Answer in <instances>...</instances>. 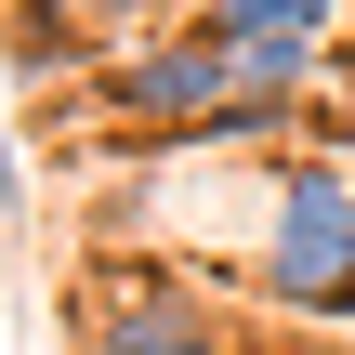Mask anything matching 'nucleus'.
<instances>
[{
	"mask_svg": "<svg viewBox=\"0 0 355 355\" xmlns=\"http://www.w3.org/2000/svg\"><path fill=\"white\" fill-rule=\"evenodd\" d=\"M26 211V158H13V119H0V224Z\"/></svg>",
	"mask_w": 355,
	"mask_h": 355,
	"instance_id": "6",
	"label": "nucleus"
},
{
	"mask_svg": "<svg viewBox=\"0 0 355 355\" xmlns=\"http://www.w3.org/2000/svg\"><path fill=\"white\" fill-rule=\"evenodd\" d=\"M79 119H105V132H224L237 119V66L198 26H158V40H132V53H105L79 79Z\"/></svg>",
	"mask_w": 355,
	"mask_h": 355,
	"instance_id": "2",
	"label": "nucleus"
},
{
	"mask_svg": "<svg viewBox=\"0 0 355 355\" xmlns=\"http://www.w3.org/2000/svg\"><path fill=\"white\" fill-rule=\"evenodd\" d=\"M184 26L237 66V92H303L355 53V0H198Z\"/></svg>",
	"mask_w": 355,
	"mask_h": 355,
	"instance_id": "4",
	"label": "nucleus"
},
{
	"mask_svg": "<svg viewBox=\"0 0 355 355\" xmlns=\"http://www.w3.org/2000/svg\"><path fill=\"white\" fill-rule=\"evenodd\" d=\"M92 355H343V343H329V329H303V316L250 329V316H224L211 290H171V277H145V290H105Z\"/></svg>",
	"mask_w": 355,
	"mask_h": 355,
	"instance_id": "3",
	"label": "nucleus"
},
{
	"mask_svg": "<svg viewBox=\"0 0 355 355\" xmlns=\"http://www.w3.org/2000/svg\"><path fill=\"white\" fill-rule=\"evenodd\" d=\"M250 290H263V316L355 329V171H329V158H290V171L263 184Z\"/></svg>",
	"mask_w": 355,
	"mask_h": 355,
	"instance_id": "1",
	"label": "nucleus"
},
{
	"mask_svg": "<svg viewBox=\"0 0 355 355\" xmlns=\"http://www.w3.org/2000/svg\"><path fill=\"white\" fill-rule=\"evenodd\" d=\"M66 13H79L92 40H158V26H184L198 0H66Z\"/></svg>",
	"mask_w": 355,
	"mask_h": 355,
	"instance_id": "5",
	"label": "nucleus"
}]
</instances>
